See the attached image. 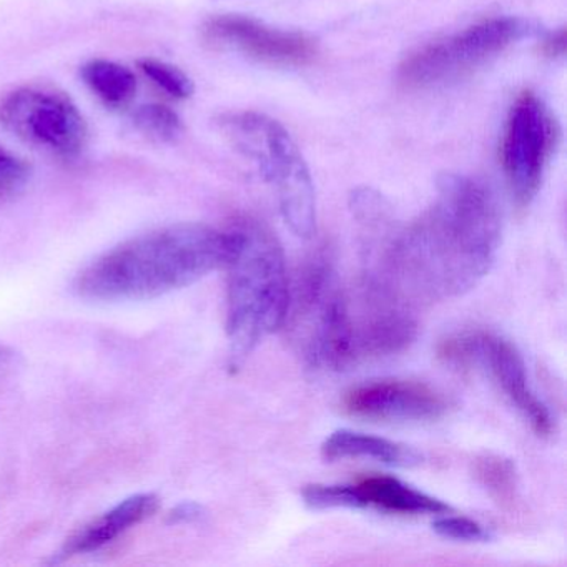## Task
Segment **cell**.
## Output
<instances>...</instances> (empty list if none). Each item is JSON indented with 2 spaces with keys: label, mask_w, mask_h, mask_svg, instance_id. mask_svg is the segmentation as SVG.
Listing matches in <instances>:
<instances>
[{
  "label": "cell",
  "mask_w": 567,
  "mask_h": 567,
  "mask_svg": "<svg viewBox=\"0 0 567 567\" xmlns=\"http://www.w3.org/2000/svg\"><path fill=\"white\" fill-rule=\"evenodd\" d=\"M499 240V205L489 187L466 175L444 174L433 205L374 251L378 261L367 280L408 301L460 297L486 277Z\"/></svg>",
  "instance_id": "obj_1"
},
{
  "label": "cell",
  "mask_w": 567,
  "mask_h": 567,
  "mask_svg": "<svg viewBox=\"0 0 567 567\" xmlns=\"http://www.w3.org/2000/svg\"><path fill=\"white\" fill-rule=\"evenodd\" d=\"M234 235L202 224H178L124 241L75 278L79 297L95 301L157 298L227 267Z\"/></svg>",
  "instance_id": "obj_2"
},
{
  "label": "cell",
  "mask_w": 567,
  "mask_h": 567,
  "mask_svg": "<svg viewBox=\"0 0 567 567\" xmlns=\"http://www.w3.org/2000/svg\"><path fill=\"white\" fill-rule=\"evenodd\" d=\"M230 230L234 250L227 264V333L231 360L240 363L265 337L284 327L291 291L278 238L254 218L235 221Z\"/></svg>",
  "instance_id": "obj_3"
},
{
  "label": "cell",
  "mask_w": 567,
  "mask_h": 567,
  "mask_svg": "<svg viewBox=\"0 0 567 567\" xmlns=\"http://www.w3.org/2000/svg\"><path fill=\"white\" fill-rule=\"evenodd\" d=\"M224 137L254 161L278 198L281 217L295 237H313L317 200L313 181L300 148L284 125L258 112H228L217 118Z\"/></svg>",
  "instance_id": "obj_4"
},
{
  "label": "cell",
  "mask_w": 567,
  "mask_h": 567,
  "mask_svg": "<svg viewBox=\"0 0 567 567\" xmlns=\"http://www.w3.org/2000/svg\"><path fill=\"white\" fill-rule=\"evenodd\" d=\"M530 32L533 28L524 19H489L414 52L401 64L398 78L408 89L456 81Z\"/></svg>",
  "instance_id": "obj_5"
},
{
  "label": "cell",
  "mask_w": 567,
  "mask_h": 567,
  "mask_svg": "<svg viewBox=\"0 0 567 567\" xmlns=\"http://www.w3.org/2000/svg\"><path fill=\"white\" fill-rule=\"evenodd\" d=\"M0 127L59 157L81 154L87 142V124L78 105L45 85H22L0 99Z\"/></svg>",
  "instance_id": "obj_6"
},
{
  "label": "cell",
  "mask_w": 567,
  "mask_h": 567,
  "mask_svg": "<svg viewBox=\"0 0 567 567\" xmlns=\"http://www.w3.org/2000/svg\"><path fill=\"white\" fill-rule=\"evenodd\" d=\"M440 358L453 367L487 374L537 436H550L553 416L530 388L526 364L513 343L487 331H467L443 341Z\"/></svg>",
  "instance_id": "obj_7"
},
{
  "label": "cell",
  "mask_w": 567,
  "mask_h": 567,
  "mask_svg": "<svg viewBox=\"0 0 567 567\" xmlns=\"http://www.w3.org/2000/svg\"><path fill=\"white\" fill-rule=\"evenodd\" d=\"M556 144V124L544 102L524 92L514 102L503 141V165L520 207L536 197L544 168Z\"/></svg>",
  "instance_id": "obj_8"
},
{
  "label": "cell",
  "mask_w": 567,
  "mask_h": 567,
  "mask_svg": "<svg viewBox=\"0 0 567 567\" xmlns=\"http://www.w3.org/2000/svg\"><path fill=\"white\" fill-rule=\"evenodd\" d=\"M208 41L270 65L301 68L317 58V48L307 35L268 28L244 16L225 14L205 24Z\"/></svg>",
  "instance_id": "obj_9"
},
{
  "label": "cell",
  "mask_w": 567,
  "mask_h": 567,
  "mask_svg": "<svg viewBox=\"0 0 567 567\" xmlns=\"http://www.w3.org/2000/svg\"><path fill=\"white\" fill-rule=\"evenodd\" d=\"M351 416L373 421H433L446 413L443 393L420 381L380 380L360 384L344 394Z\"/></svg>",
  "instance_id": "obj_10"
},
{
  "label": "cell",
  "mask_w": 567,
  "mask_h": 567,
  "mask_svg": "<svg viewBox=\"0 0 567 567\" xmlns=\"http://www.w3.org/2000/svg\"><path fill=\"white\" fill-rule=\"evenodd\" d=\"M157 509L158 497L155 494H135V496L127 497L97 519L79 529L68 540L61 554L64 557H71L75 554L94 553L127 533L132 527L154 516Z\"/></svg>",
  "instance_id": "obj_11"
},
{
  "label": "cell",
  "mask_w": 567,
  "mask_h": 567,
  "mask_svg": "<svg viewBox=\"0 0 567 567\" xmlns=\"http://www.w3.org/2000/svg\"><path fill=\"white\" fill-rule=\"evenodd\" d=\"M321 456L327 461L368 457V460L400 467L416 466L421 463L420 453H416L413 447L351 430H338L331 433L321 446Z\"/></svg>",
  "instance_id": "obj_12"
},
{
  "label": "cell",
  "mask_w": 567,
  "mask_h": 567,
  "mask_svg": "<svg viewBox=\"0 0 567 567\" xmlns=\"http://www.w3.org/2000/svg\"><path fill=\"white\" fill-rule=\"evenodd\" d=\"M367 506L396 514H446L450 504L391 476H370L357 484Z\"/></svg>",
  "instance_id": "obj_13"
},
{
  "label": "cell",
  "mask_w": 567,
  "mask_h": 567,
  "mask_svg": "<svg viewBox=\"0 0 567 567\" xmlns=\"http://www.w3.org/2000/svg\"><path fill=\"white\" fill-rule=\"evenodd\" d=\"M81 78L101 101L114 107L127 104L137 92L134 72L118 62L92 59L81 68Z\"/></svg>",
  "instance_id": "obj_14"
},
{
  "label": "cell",
  "mask_w": 567,
  "mask_h": 567,
  "mask_svg": "<svg viewBox=\"0 0 567 567\" xmlns=\"http://www.w3.org/2000/svg\"><path fill=\"white\" fill-rule=\"evenodd\" d=\"M474 477L491 497L511 506L517 497V471L513 461L499 454H484L474 463Z\"/></svg>",
  "instance_id": "obj_15"
},
{
  "label": "cell",
  "mask_w": 567,
  "mask_h": 567,
  "mask_svg": "<svg viewBox=\"0 0 567 567\" xmlns=\"http://www.w3.org/2000/svg\"><path fill=\"white\" fill-rule=\"evenodd\" d=\"M134 125L142 135L161 144L177 141L184 132V124L177 112L167 105L147 104L135 111Z\"/></svg>",
  "instance_id": "obj_16"
},
{
  "label": "cell",
  "mask_w": 567,
  "mask_h": 567,
  "mask_svg": "<svg viewBox=\"0 0 567 567\" xmlns=\"http://www.w3.org/2000/svg\"><path fill=\"white\" fill-rule=\"evenodd\" d=\"M305 504L311 509H360L367 507L357 486H341V484H310L305 486Z\"/></svg>",
  "instance_id": "obj_17"
},
{
  "label": "cell",
  "mask_w": 567,
  "mask_h": 567,
  "mask_svg": "<svg viewBox=\"0 0 567 567\" xmlns=\"http://www.w3.org/2000/svg\"><path fill=\"white\" fill-rule=\"evenodd\" d=\"M141 71L162 91L175 99H188L194 94V82L181 69L158 59L145 58L138 61Z\"/></svg>",
  "instance_id": "obj_18"
},
{
  "label": "cell",
  "mask_w": 567,
  "mask_h": 567,
  "mask_svg": "<svg viewBox=\"0 0 567 567\" xmlns=\"http://www.w3.org/2000/svg\"><path fill=\"white\" fill-rule=\"evenodd\" d=\"M434 533L446 539L464 543H483L489 539V533L483 524L464 516H443L433 523Z\"/></svg>",
  "instance_id": "obj_19"
},
{
  "label": "cell",
  "mask_w": 567,
  "mask_h": 567,
  "mask_svg": "<svg viewBox=\"0 0 567 567\" xmlns=\"http://www.w3.org/2000/svg\"><path fill=\"white\" fill-rule=\"evenodd\" d=\"M29 178V165L4 147H0V197L18 194L28 185Z\"/></svg>",
  "instance_id": "obj_20"
},
{
  "label": "cell",
  "mask_w": 567,
  "mask_h": 567,
  "mask_svg": "<svg viewBox=\"0 0 567 567\" xmlns=\"http://www.w3.org/2000/svg\"><path fill=\"white\" fill-rule=\"evenodd\" d=\"M204 516V507L197 503H184L171 513L172 524L194 523Z\"/></svg>",
  "instance_id": "obj_21"
},
{
  "label": "cell",
  "mask_w": 567,
  "mask_h": 567,
  "mask_svg": "<svg viewBox=\"0 0 567 567\" xmlns=\"http://www.w3.org/2000/svg\"><path fill=\"white\" fill-rule=\"evenodd\" d=\"M544 51L549 58H560L566 52V31L560 29L556 34L550 35L544 44Z\"/></svg>",
  "instance_id": "obj_22"
},
{
  "label": "cell",
  "mask_w": 567,
  "mask_h": 567,
  "mask_svg": "<svg viewBox=\"0 0 567 567\" xmlns=\"http://www.w3.org/2000/svg\"><path fill=\"white\" fill-rule=\"evenodd\" d=\"M12 361V351H9L8 348L2 347L0 344V371H4L6 368H9Z\"/></svg>",
  "instance_id": "obj_23"
}]
</instances>
